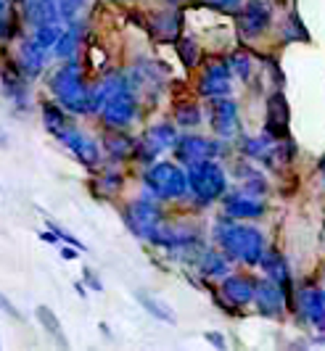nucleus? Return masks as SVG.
<instances>
[{
  "mask_svg": "<svg viewBox=\"0 0 325 351\" xmlns=\"http://www.w3.org/2000/svg\"><path fill=\"white\" fill-rule=\"evenodd\" d=\"M215 238L228 256H233L243 264H259L265 256V238L256 228L233 225V222H217Z\"/></svg>",
  "mask_w": 325,
  "mask_h": 351,
  "instance_id": "nucleus-1",
  "label": "nucleus"
},
{
  "mask_svg": "<svg viewBox=\"0 0 325 351\" xmlns=\"http://www.w3.org/2000/svg\"><path fill=\"white\" fill-rule=\"evenodd\" d=\"M48 88L53 90L58 104L67 106L74 114H91V98L93 90H88L82 80V69L77 61H67L61 69L53 71V77L48 80Z\"/></svg>",
  "mask_w": 325,
  "mask_h": 351,
  "instance_id": "nucleus-2",
  "label": "nucleus"
},
{
  "mask_svg": "<svg viewBox=\"0 0 325 351\" xmlns=\"http://www.w3.org/2000/svg\"><path fill=\"white\" fill-rule=\"evenodd\" d=\"M145 188L156 198H180L185 195V191L191 188L188 185V175L182 172L178 164H169V161H162V164H154L148 167L145 172Z\"/></svg>",
  "mask_w": 325,
  "mask_h": 351,
  "instance_id": "nucleus-3",
  "label": "nucleus"
},
{
  "mask_svg": "<svg viewBox=\"0 0 325 351\" xmlns=\"http://www.w3.org/2000/svg\"><path fill=\"white\" fill-rule=\"evenodd\" d=\"M188 185L201 204H209L225 193V172L215 164V158H206L188 167Z\"/></svg>",
  "mask_w": 325,
  "mask_h": 351,
  "instance_id": "nucleus-4",
  "label": "nucleus"
},
{
  "mask_svg": "<svg viewBox=\"0 0 325 351\" xmlns=\"http://www.w3.org/2000/svg\"><path fill=\"white\" fill-rule=\"evenodd\" d=\"M125 222L130 232H135L138 238L151 241L156 235V230L162 228V209L156 201L151 198H141V201H132L125 209Z\"/></svg>",
  "mask_w": 325,
  "mask_h": 351,
  "instance_id": "nucleus-5",
  "label": "nucleus"
},
{
  "mask_svg": "<svg viewBox=\"0 0 325 351\" xmlns=\"http://www.w3.org/2000/svg\"><path fill=\"white\" fill-rule=\"evenodd\" d=\"M135 111H138V98H135L132 90L125 88V90H119V93H114L106 104H104L101 117H104V122H106L108 127L122 130V127H127V124L135 119Z\"/></svg>",
  "mask_w": 325,
  "mask_h": 351,
  "instance_id": "nucleus-6",
  "label": "nucleus"
},
{
  "mask_svg": "<svg viewBox=\"0 0 325 351\" xmlns=\"http://www.w3.org/2000/svg\"><path fill=\"white\" fill-rule=\"evenodd\" d=\"M175 143H178L175 127L172 124H156V127H151L145 132L143 141L135 143V156H138V161H143V164H151L164 148H175Z\"/></svg>",
  "mask_w": 325,
  "mask_h": 351,
  "instance_id": "nucleus-7",
  "label": "nucleus"
},
{
  "mask_svg": "<svg viewBox=\"0 0 325 351\" xmlns=\"http://www.w3.org/2000/svg\"><path fill=\"white\" fill-rule=\"evenodd\" d=\"M222 154V145L217 141H206V138H199V135H185V138H178L175 143V156L182 164H199V161H206V158H215Z\"/></svg>",
  "mask_w": 325,
  "mask_h": 351,
  "instance_id": "nucleus-8",
  "label": "nucleus"
},
{
  "mask_svg": "<svg viewBox=\"0 0 325 351\" xmlns=\"http://www.w3.org/2000/svg\"><path fill=\"white\" fill-rule=\"evenodd\" d=\"M270 5L265 0H249L238 14V32L243 37H259L270 27Z\"/></svg>",
  "mask_w": 325,
  "mask_h": 351,
  "instance_id": "nucleus-9",
  "label": "nucleus"
},
{
  "mask_svg": "<svg viewBox=\"0 0 325 351\" xmlns=\"http://www.w3.org/2000/svg\"><path fill=\"white\" fill-rule=\"evenodd\" d=\"M296 304L315 330H325V293L320 288H302L296 293Z\"/></svg>",
  "mask_w": 325,
  "mask_h": 351,
  "instance_id": "nucleus-10",
  "label": "nucleus"
},
{
  "mask_svg": "<svg viewBox=\"0 0 325 351\" xmlns=\"http://www.w3.org/2000/svg\"><path fill=\"white\" fill-rule=\"evenodd\" d=\"M58 141L64 143V145H69L72 148V154L85 167H98L101 164V151H98V143L93 141L91 135H85V132H80V130H74V127H69Z\"/></svg>",
  "mask_w": 325,
  "mask_h": 351,
  "instance_id": "nucleus-11",
  "label": "nucleus"
},
{
  "mask_svg": "<svg viewBox=\"0 0 325 351\" xmlns=\"http://www.w3.org/2000/svg\"><path fill=\"white\" fill-rule=\"evenodd\" d=\"M254 301L259 306L262 315L280 317L283 315V306H286V296H283V285L280 282L270 280L256 282V291H254Z\"/></svg>",
  "mask_w": 325,
  "mask_h": 351,
  "instance_id": "nucleus-12",
  "label": "nucleus"
},
{
  "mask_svg": "<svg viewBox=\"0 0 325 351\" xmlns=\"http://www.w3.org/2000/svg\"><path fill=\"white\" fill-rule=\"evenodd\" d=\"M201 95L206 98H225L230 93V66L228 64H212L201 77Z\"/></svg>",
  "mask_w": 325,
  "mask_h": 351,
  "instance_id": "nucleus-13",
  "label": "nucleus"
},
{
  "mask_svg": "<svg viewBox=\"0 0 325 351\" xmlns=\"http://www.w3.org/2000/svg\"><path fill=\"white\" fill-rule=\"evenodd\" d=\"M212 124L222 138H233L238 132V108L230 98H212Z\"/></svg>",
  "mask_w": 325,
  "mask_h": 351,
  "instance_id": "nucleus-14",
  "label": "nucleus"
},
{
  "mask_svg": "<svg viewBox=\"0 0 325 351\" xmlns=\"http://www.w3.org/2000/svg\"><path fill=\"white\" fill-rule=\"evenodd\" d=\"M225 211H228V217H233V219H254V217H262L265 204H262L256 195L230 193V195H225Z\"/></svg>",
  "mask_w": 325,
  "mask_h": 351,
  "instance_id": "nucleus-15",
  "label": "nucleus"
},
{
  "mask_svg": "<svg viewBox=\"0 0 325 351\" xmlns=\"http://www.w3.org/2000/svg\"><path fill=\"white\" fill-rule=\"evenodd\" d=\"M286 132H289V106L280 93H275L267 101V135L272 141H280L286 138Z\"/></svg>",
  "mask_w": 325,
  "mask_h": 351,
  "instance_id": "nucleus-16",
  "label": "nucleus"
},
{
  "mask_svg": "<svg viewBox=\"0 0 325 351\" xmlns=\"http://www.w3.org/2000/svg\"><path fill=\"white\" fill-rule=\"evenodd\" d=\"M3 93L16 106L27 104V74L19 69V64H3Z\"/></svg>",
  "mask_w": 325,
  "mask_h": 351,
  "instance_id": "nucleus-17",
  "label": "nucleus"
},
{
  "mask_svg": "<svg viewBox=\"0 0 325 351\" xmlns=\"http://www.w3.org/2000/svg\"><path fill=\"white\" fill-rule=\"evenodd\" d=\"M58 19H61L58 0H27V21H32L35 27L58 24Z\"/></svg>",
  "mask_w": 325,
  "mask_h": 351,
  "instance_id": "nucleus-18",
  "label": "nucleus"
},
{
  "mask_svg": "<svg viewBox=\"0 0 325 351\" xmlns=\"http://www.w3.org/2000/svg\"><path fill=\"white\" fill-rule=\"evenodd\" d=\"M45 66V51L35 43H24L19 48V69L27 74V80H35Z\"/></svg>",
  "mask_w": 325,
  "mask_h": 351,
  "instance_id": "nucleus-19",
  "label": "nucleus"
},
{
  "mask_svg": "<svg viewBox=\"0 0 325 351\" xmlns=\"http://www.w3.org/2000/svg\"><path fill=\"white\" fill-rule=\"evenodd\" d=\"M254 291H256V282L246 280V278H225L222 282V293L225 299L235 304V306H243L254 299Z\"/></svg>",
  "mask_w": 325,
  "mask_h": 351,
  "instance_id": "nucleus-20",
  "label": "nucleus"
},
{
  "mask_svg": "<svg viewBox=\"0 0 325 351\" xmlns=\"http://www.w3.org/2000/svg\"><path fill=\"white\" fill-rule=\"evenodd\" d=\"M180 14L178 11H164V14H154L151 19V32L156 37H178L180 32Z\"/></svg>",
  "mask_w": 325,
  "mask_h": 351,
  "instance_id": "nucleus-21",
  "label": "nucleus"
},
{
  "mask_svg": "<svg viewBox=\"0 0 325 351\" xmlns=\"http://www.w3.org/2000/svg\"><path fill=\"white\" fill-rule=\"evenodd\" d=\"M259 264L265 267V272H267L275 282H280V285L289 282V267H286V262H283L280 254H267V251H265V256H262V262Z\"/></svg>",
  "mask_w": 325,
  "mask_h": 351,
  "instance_id": "nucleus-22",
  "label": "nucleus"
},
{
  "mask_svg": "<svg viewBox=\"0 0 325 351\" xmlns=\"http://www.w3.org/2000/svg\"><path fill=\"white\" fill-rule=\"evenodd\" d=\"M43 119H45V127L51 130V135H56V138H61L72 124L67 122V117L61 114V108L58 106H51L45 104L43 106Z\"/></svg>",
  "mask_w": 325,
  "mask_h": 351,
  "instance_id": "nucleus-23",
  "label": "nucleus"
},
{
  "mask_svg": "<svg viewBox=\"0 0 325 351\" xmlns=\"http://www.w3.org/2000/svg\"><path fill=\"white\" fill-rule=\"evenodd\" d=\"M199 267H201V272L209 275V278H225V275H228V259L219 256L217 251H206V254L201 256Z\"/></svg>",
  "mask_w": 325,
  "mask_h": 351,
  "instance_id": "nucleus-24",
  "label": "nucleus"
},
{
  "mask_svg": "<svg viewBox=\"0 0 325 351\" xmlns=\"http://www.w3.org/2000/svg\"><path fill=\"white\" fill-rule=\"evenodd\" d=\"M77 40H80V27L77 24H72L69 29H64V35H61V40L56 43V56L58 58H64V61H69L74 53H77Z\"/></svg>",
  "mask_w": 325,
  "mask_h": 351,
  "instance_id": "nucleus-25",
  "label": "nucleus"
},
{
  "mask_svg": "<svg viewBox=\"0 0 325 351\" xmlns=\"http://www.w3.org/2000/svg\"><path fill=\"white\" fill-rule=\"evenodd\" d=\"M35 317H37V322H40V325H43L48 333L53 335L61 346H67V338H64V333H61V322H58V317H56L48 306H37Z\"/></svg>",
  "mask_w": 325,
  "mask_h": 351,
  "instance_id": "nucleus-26",
  "label": "nucleus"
},
{
  "mask_svg": "<svg viewBox=\"0 0 325 351\" xmlns=\"http://www.w3.org/2000/svg\"><path fill=\"white\" fill-rule=\"evenodd\" d=\"M61 35H64V29L58 24H43V27H37L32 43L40 45L43 51H51V48H56V43L61 40Z\"/></svg>",
  "mask_w": 325,
  "mask_h": 351,
  "instance_id": "nucleus-27",
  "label": "nucleus"
},
{
  "mask_svg": "<svg viewBox=\"0 0 325 351\" xmlns=\"http://www.w3.org/2000/svg\"><path fill=\"white\" fill-rule=\"evenodd\" d=\"M135 296H138V301L145 306V312H148V315H154L156 319H164V322H175V315L169 312V306H167V304L151 299V296H148V293H143V291H138Z\"/></svg>",
  "mask_w": 325,
  "mask_h": 351,
  "instance_id": "nucleus-28",
  "label": "nucleus"
},
{
  "mask_svg": "<svg viewBox=\"0 0 325 351\" xmlns=\"http://www.w3.org/2000/svg\"><path fill=\"white\" fill-rule=\"evenodd\" d=\"M106 151L114 158H125L127 154H132V151H135V141H132V138H127V135H108Z\"/></svg>",
  "mask_w": 325,
  "mask_h": 351,
  "instance_id": "nucleus-29",
  "label": "nucleus"
},
{
  "mask_svg": "<svg viewBox=\"0 0 325 351\" xmlns=\"http://www.w3.org/2000/svg\"><path fill=\"white\" fill-rule=\"evenodd\" d=\"M175 119H178V124H182V127H196V124L201 122L199 106H193V104L178 106V111H175Z\"/></svg>",
  "mask_w": 325,
  "mask_h": 351,
  "instance_id": "nucleus-30",
  "label": "nucleus"
},
{
  "mask_svg": "<svg viewBox=\"0 0 325 351\" xmlns=\"http://www.w3.org/2000/svg\"><path fill=\"white\" fill-rule=\"evenodd\" d=\"M228 66H230L241 80H249V74H252V58H249L246 53H233L230 61H228Z\"/></svg>",
  "mask_w": 325,
  "mask_h": 351,
  "instance_id": "nucleus-31",
  "label": "nucleus"
},
{
  "mask_svg": "<svg viewBox=\"0 0 325 351\" xmlns=\"http://www.w3.org/2000/svg\"><path fill=\"white\" fill-rule=\"evenodd\" d=\"M178 48H180L182 64H185V66H196V61H199V48H196V43H193L191 37H182Z\"/></svg>",
  "mask_w": 325,
  "mask_h": 351,
  "instance_id": "nucleus-32",
  "label": "nucleus"
},
{
  "mask_svg": "<svg viewBox=\"0 0 325 351\" xmlns=\"http://www.w3.org/2000/svg\"><path fill=\"white\" fill-rule=\"evenodd\" d=\"M16 27L11 21V5L8 0H0V37H14Z\"/></svg>",
  "mask_w": 325,
  "mask_h": 351,
  "instance_id": "nucleus-33",
  "label": "nucleus"
},
{
  "mask_svg": "<svg viewBox=\"0 0 325 351\" xmlns=\"http://www.w3.org/2000/svg\"><path fill=\"white\" fill-rule=\"evenodd\" d=\"M58 8L64 19H74V14L82 8V0H58Z\"/></svg>",
  "mask_w": 325,
  "mask_h": 351,
  "instance_id": "nucleus-34",
  "label": "nucleus"
},
{
  "mask_svg": "<svg viewBox=\"0 0 325 351\" xmlns=\"http://www.w3.org/2000/svg\"><path fill=\"white\" fill-rule=\"evenodd\" d=\"M201 3L215 8V11H235L241 5V0H201Z\"/></svg>",
  "mask_w": 325,
  "mask_h": 351,
  "instance_id": "nucleus-35",
  "label": "nucleus"
},
{
  "mask_svg": "<svg viewBox=\"0 0 325 351\" xmlns=\"http://www.w3.org/2000/svg\"><path fill=\"white\" fill-rule=\"evenodd\" d=\"M0 309H3V312H5L8 317H14V319H19V322L24 319V315H21V312H19L16 306H14V301H8L5 296H3V293H0Z\"/></svg>",
  "mask_w": 325,
  "mask_h": 351,
  "instance_id": "nucleus-36",
  "label": "nucleus"
},
{
  "mask_svg": "<svg viewBox=\"0 0 325 351\" xmlns=\"http://www.w3.org/2000/svg\"><path fill=\"white\" fill-rule=\"evenodd\" d=\"M85 280L91 282V288H93V291H104V285H101V280H98V278L93 275L91 269H85Z\"/></svg>",
  "mask_w": 325,
  "mask_h": 351,
  "instance_id": "nucleus-37",
  "label": "nucleus"
},
{
  "mask_svg": "<svg viewBox=\"0 0 325 351\" xmlns=\"http://www.w3.org/2000/svg\"><path fill=\"white\" fill-rule=\"evenodd\" d=\"M77 251H80L77 246H74V248H64V251H61V256H64V259H77Z\"/></svg>",
  "mask_w": 325,
  "mask_h": 351,
  "instance_id": "nucleus-38",
  "label": "nucleus"
},
{
  "mask_svg": "<svg viewBox=\"0 0 325 351\" xmlns=\"http://www.w3.org/2000/svg\"><path fill=\"white\" fill-rule=\"evenodd\" d=\"M206 338H209V341H212V343H215V346H225V341H222V338H219V335L209 333V335H206Z\"/></svg>",
  "mask_w": 325,
  "mask_h": 351,
  "instance_id": "nucleus-39",
  "label": "nucleus"
},
{
  "mask_svg": "<svg viewBox=\"0 0 325 351\" xmlns=\"http://www.w3.org/2000/svg\"><path fill=\"white\" fill-rule=\"evenodd\" d=\"M320 172H323V177H325V158H323V164H320Z\"/></svg>",
  "mask_w": 325,
  "mask_h": 351,
  "instance_id": "nucleus-40",
  "label": "nucleus"
},
{
  "mask_svg": "<svg viewBox=\"0 0 325 351\" xmlns=\"http://www.w3.org/2000/svg\"><path fill=\"white\" fill-rule=\"evenodd\" d=\"M169 3H175V5H178V3H185V0H169Z\"/></svg>",
  "mask_w": 325,
  "mask_h": 351,
  "instance_id": "nucleus-41",
  "label": "nucleus"
}]
</instances>
